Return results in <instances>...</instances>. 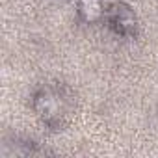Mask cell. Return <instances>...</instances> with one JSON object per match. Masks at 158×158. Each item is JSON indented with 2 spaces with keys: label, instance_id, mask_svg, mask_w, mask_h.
Listing matches in <instances>:
<instances>
[{
  "label": "cell",
  "instance_id": "cell-1",
  "mask_svg": "<svg viewBox=\"0 0 158 158\" xmlns=\"http://www.w3.org/2000/svg\"><path fill=\"white\" fill-rule=\"evenodd\" d=\"M112 24L119 34H130L136 28V15L128 6L117 4L112 10Z\"/></svg>",
  "mask_w": 158,
  "mask_h": 158
},
{
  "label": "cell",
  "instance_id": "cell-2",
  "mask_svg": "<svg viewBox=\"0 0 158 158\" xmlns=\"http://www.w3.org/2000/svg\"><path fill=\"white\" fill-rule=\"evenodd\" d=\"M35 110H37V114L45 121H52V119L60 117L61 104H60V99L56 95H52V93H41L35 99Z\"/></svg>",
  "mask_w": 158,
  "mask_h": 158
},
{
  "label": "cell",
  "instance_id": "cell-3",
  "mask_svg": "<svg viewBox=\"0 0 158 158\" xmlns=\"http://www.w3.org/2000/svg\"><path fill=\"white\" fill-rule=\"evenodd\" d=\"M78 11L86 23H95L102 15L101 0H78Z\"/></svg>",
  "mask_w": 158,
  "mask_h": 158
}]
</instances>
